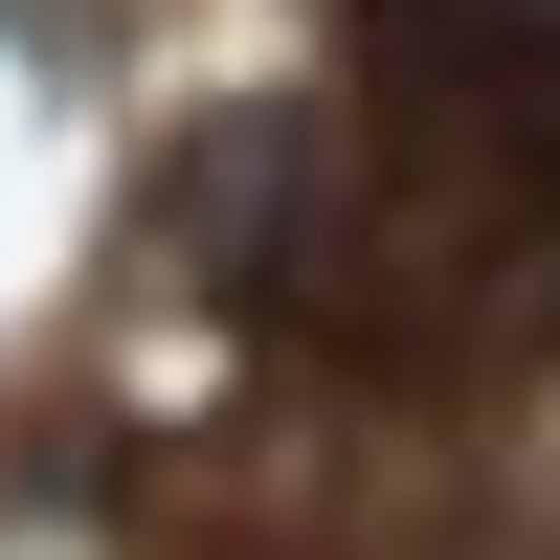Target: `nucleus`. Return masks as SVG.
Instances as JSON below:
<instances>
[{
    "label": "nucleus",
    "mask_w": 560,
    "mask_h": 560,
    "mask_svg": "<svg viewBox=\"0 0 560 560\" xmlns=\"http://www.w3.org/2000/svg\"><path fill=\"white\" fill-rule=\"evenodd\" d=\"M337 179H359V113L224 90V113L158 158V269H179V292H292V269L337 247Z\"/></svg>",
    "instance_id": "nucleus-1"
}]
</instances>
